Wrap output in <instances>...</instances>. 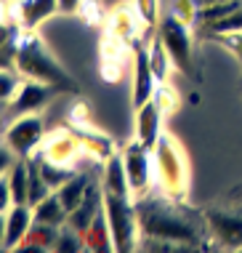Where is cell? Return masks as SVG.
Segmentation results:
<instances>
[{
  "label": "cell",
  "mask_w": 242,
  "mask_h": 253,
  "mask_svg": "<svg viewBox=\"0 0 242 253\" xmlns=\"http://www.w3.org/2000/svg\"><path fill=\"white\" fill-rule=\"evenodd\" d=\"M136 211L141 237L165 240L178 248H197L202 243V227L178 208H173L168 200H155L149 195L136 197Z\"/></svg>",
  "instance_id": "6da1fadb"
},
{
  "label": "cell",
  "mask_w": 242,
  "mask_h": 253,
  "mask_svg": "<svg viewBox=\"0 0 242 253\" xmlns=\"http://www.w3.org/2000/svg\"><path fill=\"white\" fill-rule=\"evenodd\" d=\"M13 64L22 70L24 78L40 80V83H45V85H53L59 93L61 91H67V93L78 91V83L72 80V75L59 64L56 56L40 43L35 32L22 30L19 38L13 40Z\"/></svg>",
  "instance_id": "7a4b0ae2"
},
{
  "label": "cell",
  "mask_w": 242,
  "mask_h": 253,
  "mask_svg": "<svg viewBox=\"0 0 242 253\" xmlns=\"http://www.w3.org/2000/svg\"><path fill=\"white\" fill-rule=\"evenodd\" d=\"M104 216L115 240L117 253H130L141 248V227H138L136 197H120L104 192Z\"/></svg>",
  "instance_id": "3957f363"
},
{
  "label": "cell",
  "mask_w": 242,
  "mask_h": 253,
  "mask_svg": "<svg viewBox=\"0 0 242 253\" xmlns=\"http://www.w3.org/2000/svg\"><path fill=\"white\" fill-rule=\"evenodd\" d=\"M155 155V170H157V184L170 200H181L189 184V166H186V155L181 144L173 136H162L157 147L152 149Z\"/></svg>",
  "instance_id": "277c9868"
},
{
  "label": "cell",
  "mask_w": 242,
  "mask_h": 253,
  "mask_svg": "<svg viewBox=\"0 0 242 253\" xmlns=\"http://www.w3.org/2000/svg\"><path fill=\"white\" fill-rule=\"evenodd\" d=\"M189 27L192 24H186L176 13L162 16L157 24V38L165 45V51L170 53L173 64L181 75H192V70H195V43H192Z\"/></svg>",
  "instance_id": "5b68a950"
},
{
  "label": "cell",
  "mask_w": 242,
  "mask_h": 253,
  "mask_svg": "<svg viewBox=\"0 0 242 253\" xmlns=\"http://www.w3.org/2000/svg\"><path fill=\"white\" fill-rule=\"evenodd\" d=\"M45 144V120L35 115H19L8 120L3 136V147L11 149L16 157H32L40 147Z\"/></svg>",
  "instance_id": "8992f818"
},
{
  "label": "cell",
  "mask_w": 242,
  "mask_h": 253,
  "mask_svg": "<svg viewBox=\"0 0 242 253\" xmlns=\"http://www.w3.org/2000/svg\"><path fill=\"white\" fill-rule=\"evenodd\" d=\"M122 160H125V170H128V181H130V192L133 197H144L152 192L157 181V170H155V155L152 149H147L141 141H130L120 149Z\"/></svg>",
  "instance_id": "52a82bcc"
},
{
  "label": "cell",
  "mask_w": 242,
  "mask_h": 253,
  "mask_svg": "<svg viewBox=\"0 0 242 253\" xmlns=\"http://www.w3.org/2000/svg\"><path fill=\"white\" fill-rule=\"evenodd\" d=\"M56 88L53 85H45L40 83V80H24V85L19 88V93L13 96L5 107V118L13 120L19 118V115H35V112H43V109L53 101V96H56Z\"/></svg>",
  "instance_id": "ba28073f"
},
{
  "label": "cell",
  "mask_w": 242,
  "mask_h": 253,
  "mask_svg": "<svg viewBox=\"0 0 242 253\" xmlns=\"http://www.w3.org/2000/svg\"><path fill=\"white\" fill-rule=\"evenodd\" d=\"M157 88H160V80H157L155 70H152L149 61V48H133V93H130V104L133 109L144 107L147 101H152L157 96Z\"/></svg>",
  "instance_id": "9c48e42d"
},
{
  "label": "cell",
  "mask_w": 242,
  "mask_h": 253,
  "mask_svg": "<svg viewBox=\"0 0 242 253\" xmlns=\"http://www.w3.org/2000/svg\"><path fill=\"white\" fill-rule=\"evenodd\" d=\"M210 240L229 251H242V216L232 211H210L205 221Z\"/></svg>",
  "instance_id": "30bf717a"
},
{
  "label": "cell",
  "mask_w": 242,
  "mask_h": 253,
  "mask_svg": "<svg viewBox=\"0 0 242 253\" xmlns=\"http://www.w3.org/2000/svg\"><path fill=\"white\" fill-rule=\"evenodd\" d=\"M35 224L32 205H13L11 211L3 213V237H0V251L16 253V248L24 243Z\"/></svg>",
  "instance_id": "8fae6325"
},
{
  "label": "cell",
  "mask_w": 242,
  "mask_h": 253,
  "mask_svg": "<svg viewBox=\"0 0 242 253\" xmlns=\"http://www.w3.org/2000/svg\"><path fill=\"white\" fill-rule=\"evenodd\" d=\"M162 107L155 99L136 109V141H141L147 149H155L162 139Z\"/></svg>",
  "instance_id": "7c38bea8"
},
{
  "label": "cell",
  "mask_w": 242,
  "mask_h": 253,
  "mask_svg": "<svg viewBox=\"0 0 242 253\" xmlns=\"http://www.w3.org/2000/svg\"><path fill=\"white\" fill-rule=\"evenodd\" d=\"M13 3H16L19 30L27 32H35L53 13H59V0H13Z\"/></svg>",
  "instance_id": "4fadbf2b"
},
{
  "label": "cell",
  "mask_w": 242,
  "mask_h": 253,
  "mask_svg": "<svg viewBox=\"0 0 242 253\" xmlns=\"http://www.w3.org/2000/svg\"><path fill=\"white\" fill-rule=\"evenodd\" d=\"M99 184H101V189L107 195L133 197V192H130V181H128V170H125V160H122V152H115L112 157L104 160Z\"/></svg>",
  "instance_id": "5bb4252c"
},
{
  "label": "cell",
  "mask_w": 242,
  "mask_h": 253,
  "mask_svg": "<svg viewBox=\"0 0 242 253\" xmlns=\"http://www.w3.org/2000/svg\"><path fill=\"white\" fill-rule=\"evenodd\" d=\"M82 139H78V136L72 133H56L51 136V139H45L43 144V155L51 157V160L56 163H64V166H72V160L82 152Z\"/></svg>",
  "instance_id": "9a60e30c"
},
{
  "label": "cell",
  "mask_w": 242,
  "mask_h": 253,
  "mask_svg": "<svg viewBox=\"0 0 242 253\" xmlns=\"http://www.w3.org/2000/svg\"><path fill=\"white\" fill-rule=\"evenodd\" d=\"M32 163L38 166V170H40V176L45 179V184L53 189V192H59L64 184L72 179L78 170H75L72 166H64V163H56V160H51V157H45V155H38L35 152L32 155Z\"/></svg>",
  "instance_id": "2e32d148"
},
{
  "label": "cell",
  "mask_w": 242,
  "mask_h": 253,
  "mask_svg": "<svg viewBox=\"0 0 242 253\" xmlns=\"http://www.w3.org/2000/svg\"><path fill=\"white\" fill-rule=\"evenodd\" d=\"M32 213H35V221L40 224H51V227H64L67 218H69V211L64 208L61 197L56 192H51L48 197H43L40 203L32 205Z\"/></svg>",
  "instance_id": "e0dca14e"
},
{
  "label": "cell",
  "mask_w": 242,
  "mask_h": 253,
  "mask_svg": "<svg viewBox=\"0 0 242 253\" xmlns=\"http://www.w3.org/2000/svg\"><path fill=\"white\" fill-rule=\"evenodd\" d=\"M85 237V251H93V253H109L115 251V240H112V232H109V224H107V216L104 211L96 216V221L82 232Z\"/></svg>",
  "instance_id": "ac0fdd59"
},
{
  "label": "cell",
  "mask_w": 242,
  "mask_h": 253,
  "mask_svg": "<svg viewBox=\"0 0 242 253\" xmlns=\"http://www.w3.org/2000/svg\"><path fill=\"white\" fill-rule=\"evenodd\" d=\"M93 187V179H91V173H82V170H78V173L69 179L64 187L59 189V197H61V203H64V208L67 211H72V208H78V205L85 200V195H88V189Z\"/></svg>",
  "instance_id": "d6986e66"
},
{
  "label": "cell",
  "mask_w": 242,
  "mask_h": 253,
  "mask_svg": "<svg viewBox=\"0 0 242 253\" xmlns=\"http://www.w3.org/2000/svg\"><path fill=\"white\" fill-rule=\"evenodd\" d=\"M24 75L19 70L13 61H3V72H0V99H3V104H8V101L19 93V88L24 85Z\"/></svg>",
  "instance_id": "ffe728a7"
},
{
  "label": "cell",
  "mask_w": 242,
  "mask_h": 253,
  "mask_svg": "<svg viewBox=\"0 0 242 253\" xmlns=\"http://www.w3.org/2000/svg\"><path fill=\"white\" fill-rule=\"evenodd\" d=\"M149 61H152V70H155L157 80H160V83H168V78H170V72L176 70V64H173L170 53L165 51V45L160 43V38H155V43H152Z\"/></svg>",
  "instance_id": "44dd1931"
},
{
  "label": "cell",
  "mask_w": 242,
  "mask_h": 253,
  "mask_svg": "<svg viewBox=\"0 0 242 253\" xmlns=\"http://www.w3.org/2000/svg\"><path fill=\"white\" fill-rule=\"evenodd\" d=\"M202 30L210 38H218V40L229 38V35H237V32H242V8H237L234 13H229V16H224V19H218V22L202 27Z\"/></svg>",
  "instance_id": "7402d4cb"
},
{
  "label": "cell",
  "mask_w": 242,
  "mask_h": 253,
  "mask_svg": "<svg viewBox=\"0 0 242 253\" xmlns=\"http://www.w3.org/2000/svg\"><path fill=\"white\" fill-rule=\"evenodd\" d=\"M53 251H59V253H80V251H85V237H82L78 229H72V227L64 224V227L59 229V237H56Z\"/></svg>",
  "instance_id": "603a6c76"
},
{
  "label": "cell",
  "mask_w": 242,
  "mask_h": 253,
  "mask_svg": "<svg viewBox=\"0 0 242 253\" xmlns=\"http://www.w3.org/2000/svg\"><path fill=\"white\" fill-rule=\"evenodd\" d=\"M136 13H138V19H141L144 24H149V27H157L160 24V3L157 0H136Z\"/></svg>",
  "instance_id": "cb8c5ba5"
},
{
  "label": "cell",
  "mask_w": 242,
  "mask_h": 253,
  "mask_svg": "<svg viewBox=\"0 0 242 253\" xmlns=\"http://www.w3.org/2000/svg\"><path fill=\"white\" fill-rule=\"evenodd\" d=\"M82 3L85 0H59V13H78V11H82Z\"/></svg>",
  "instance_id": "d4e9b609"
},
{
  "label": "cell",
  "mask_w": 242,
  "mask_h": 253,
  "mask_svg": "<svg viewBox=\"0 0 242 253\" xmlns=\"http://www.w3.org/2000/svg\"><path fill=\"white\" fill-rule=\"evenodd\" d=\"M221 40H224V43L242 59V32H237V35H229V38H221Z\"/></svg>",
  "instance_id": "484cf974"
},
{
  "label": "cell",
  "mask_w": 242,
  "mask_h": 253,
  "mask_svg": "<svg viewBox=\"0 0 242 253\" xmlns=\"http://www.w3.org/2000/svg\"><path fill=\"white\" fill-rule=\"evenodd\" d=\"M202 5H210V3H226V0H200Z\"/></svg>",
  "instance_id": "4316f807"
}]
</instances>
